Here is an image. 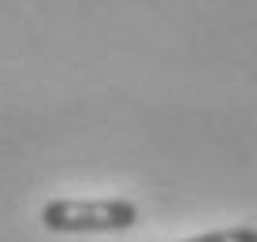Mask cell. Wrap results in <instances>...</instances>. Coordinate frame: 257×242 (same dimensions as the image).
<instances>
[{"label":"cell","instance_id":"6da1fadb","mask_svg":"<svg viewBox=\"0 0 257 242\" xmlns=\"http://www.w3.org/2000/svg\"><path fill=\"white\" fill-rule=\"evenodd\" d=\"M138 223V205L127 198H52L41 205V227L56 235H108Z\"/></svg>","mask_w":257,"mask_h":242},{"label":"cell","instance_id":"7a4b0ae2","mask_svg":"<svg viewBox=\"0 0 257 242\" xmlns=\"http://www.w3.org/2000/svg\"><path fill=\"white\" fill-rule=\"evenodd\" d=\"M183 242H257V227L250 223H238V227H224V231H205V235H194Z\"/></svg>","mask_w":257,"mask_h":242}]
</instances>
